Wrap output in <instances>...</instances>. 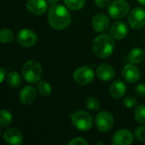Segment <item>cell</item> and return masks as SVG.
<instances>
[{
  "instance_id": "6da1fadb",
  "label": "cell",
  "mask_w": 145,
  "mask_h": 145,
  "mask_svg": "<svg viewBox=\"0 0 145 145\" xmlns=\"http://www.w3.org/2000/svg\"><path fill=\"white\" fill-rule=\"evenodd\" d=\"M66 6L65 7L59 4L50 7L48 13V21L52 28L55 30H63L70 25L71 16Z\"/></svg>"
},
{
  "instance_id": "7a4b0ae2",
  "label": "cell",
  "mask_w": 145,
  "mask_h": 145,
  "mask_svg": "<svg viewBox=\"0 0 145 145\" xmlns=\"http://www.w3.org/2000/svg\"><path fill=\"white\" fill-rule=\"evenodd\" d=\"M115 47V38L109 34L99 35L93 41V51L94 54L100 59L110 57L112 54Z\"/></svg>"
},
{
  "instance_id": "3957f363",
  "label": "cell",
  "mask_w": 145,
  "mask_h": 145,
  "mask_svg": "<svg viewBox=\"0 0 145 145\" xmlns=\"http://www.w3.org/2000/svg\"><path fill=\"white\" fill-rule=\"evenodd\" d=\"M22 76L29 83H38L42 76V67L37 60H28L22 66Z\"/></svg>"
},
{
  "instance_id": "277c9868",
  "label": "cell",
  "mask_w": 145,
  "mask_h": 145,
  "mask_svg": "<svg viewBox=\"0 0 145 145\" xmlns=\"http://www.w3.org/2000/svg\"><path fill=\"white\" fill-rule=\"evenodd\" d=\"M72 126L80 131H88L93 127V119L92 116L85 110H77L71 117Z\"/></svg>"
},
{
  "instance_id": "5b68a950",
  "label": "cell",
  "mask_w": 145,
  "mask_h": 145,
  "mask_svg": "<svg viewBox=\"0 0 145 145\" xmlns=\"http://www.w3.org/2000/svg\"><path fill=\"white\" fill-rule=\"evenodd\" d=\"M130 5L126 0H115L108 6V14L113 20H121L129 14Z\"/></svg>"
},
{
  "instance_id": "8992f818",
  "label": "cell",
  "mask_w": 145,
  "mask_h": 145,
  "mask_svg": "<svg viewBox=\"0 0 145 145\" xmlns=\"http://www.w3.org/2000/svg\"><path fill=\"white\" fill-rule=\"evenodd\" d=\"M115 119L108 111H100L95 117V126L101 133H107L114 127Z\"/></svg>"
},
{
  "instance_id": "52a82bcc",
  "label": "cell",
  "mask_w": 145,
  "mask_h": 145,
  "mask_svg": "<svg viewBox=\"0 0 145 145\" xmlns=\"http://www.w3.org/2000/svg\"><path fill=\"white\" fill-rule=\"evenodd\" d=\"M73 79L79 85H88L94 79V71L91 67L88 66L78 67L73 72Z\"/></svg>"
},
{
  "instance_id": "ba28073f",
  "label": "cell",
  "mask_w": 145,
  "mask_h": 145,
  "mask_svg": "<svg viewBox=\"0 0 145 145\" xmlns=\"http://www.w3.org/2000/svg\"><path fill=\"white\" fill-rule=\"evenodd\" d=\"M17 43L23 48H30L34 46L37 42V33L28 28L21 29L16 36Z\"/></svg>"
},
{
  "instance_id": "9c48e42d",
  "label": "cell",
  "mask_w": 145,
  "mask_h": 145,
  "mask_svg": "<svg viewBox=\"0 0 145 145\" xmlns=\"http://www.w3.org/2000/svg\"><path fill=\"white\" fill-rule=\"evenodd\" d=\"M129 25L134 30H139L145 26V9L140 7L133 8L127 18Z\"/></svg>"
},
{
  "instance_id": "30bf717a",
  "label": "cell",
  "mask_w": 145,
  "mask_h": 145,
  "mask_svg": "<svg viewBox=\"0 0 145 145\" xmlns=\"http://www.w3.org/2000/svg\"><path fill=\"white\" fill-rule=\"evenodd\" d=\"M134 135L128 129H120L116 131L112 137L113 145H130L133 143Z\"/></svg>"
},
{
  "instance_id": "8fae6325",
  "label": "cell",
  "mask_w": 145,
  "mask_h": 145,
  "mask_svg": "<svg viewBox=\"0 0 145 145\" xmlns=\"http://www.w3.org/2000/svg\"><path fill=\"white\" fill-rule=\"evenodd\" d=\"M122 77L125 81L130 83H136L140 79V71L138 68L134 64H127L126 65L121 71Z\"/></svg>"
},
{
  "instance_id": "7c38bea8",
  "label": "cell",
  "mask_w": 145,
  "mask_h": 145,
  "mask_svg": "<svg viewBox=\"0 0 145 145\" xmlns=\"http://www.w3.org/2000/svg\"><path fill=\"white\" fill-rule=\"evenodd\" d=\"M92 25L96 32L103 33L109 29L110 19L105 14L99 13L93 16L92 20Z\"/></svg>"
},
{
  "instance_id": "4fadbf2b",
  "label": "cell",
  "mask_w": 145,
  "mask_h": 145,
  "mask_svg": "<svg viewBox=\"0 0 145 145\" xmlns=\"http://www.w3.org/2000/svg\"><path fill=\"white\" fill-rule=\"evenodd\" d=\"M37 98V91L34 87L31 85L25 86L19 93V100L24 105L32 104Z\"/></svg>"
},
{
  "instance_id": "5bb4252c",
  "label": "cell",
  "mask_w": 145,
  "mask_h": 145,
  "mask_svg": "<svg viewBox=\"0 0 145 145\" xmlns=\"http://www.w3.org/2000/svg\"><path fill=\"white\" fill-rule=\"evenodd\" d=\"M3 140L9 145H20L23 143V136L17 128H8L3 134Z\"/></svg>"
},
{
  "instance_id": "9a60e30c",
  "label": "cell",
  "mask_w": 145,
  "mask_h": 145,
  "mask_svg": "<svg viewBox=\"0 0 145 145\" xmlns=\"http://www.w3.org/2000/svg\"><path fill=\"white\" fill-rule=\"evenodd\" d=\"M47 0H28L26 3L27 10L35 15L43 14L48 9Z\"/></svg>"
},
{
  "instance_id": "2e32d148",
  "label": "cell",
  "mask_w": 145,
  "mask_h": 145,
  "mask_svg": "<svg viewBox=\"0 0 145 145\" xmlns=\"http://www.w3.org/2000/svg\"><path fill=\"white\" fill-rule=\"evenodd\" d=\"M128 34V26L123 21H116L110 26V35L116 40L124 39Z\"/></svg>"
},
{
  "instance_id": "e0dca14e",
  "label": "cell",
  "mask_w": 145,
  "mask_h": 145,
  "mask_svg": "<svg viewBox=\"0 0 145 145\" xmlns=\"http://www.w3.org/2000/svg\"><path fill=\"white\" fill-rule=\"evenodd\" d=\"M97 77L104 82H108L115 77V69L109 64H102L96 70Z\"/></svg>"
},
{
  "instance_id": "ac0fdd59",
  "label": "cell",
  "mask_w": 145,
  "mask_h": 145,
  "mask_svg": "<svg viewBox=\"0 0 145 145\" xmlns=\"http://www.w3.org/2000/svg\"><path fill=\"white\" fill-rule=\"evenodd\" d=\"M109 92H110V94L112 98L116 99H120L126 94L127 86L122 81L116 80L115 82H113L110 84Z\"/></svg>"
},
{
  "instance_id": "d6986e66",
  "label": "cell",
  "mask_w": 145,
  "mask_h": 145,
  "mask_svg": "<svg viewBox=\"0 0 145 145\" xmlns=\"http://www.w3.org/2000/svg\"><path fill=\"white\" fill-rule=\"evenodd\" d=\"M145 59V52L141 48H134L128 54V59L132 64H141Z\"/></svg>"
},
{
  "instance_id": "ffe728a7",
  "label": "cell",
  "mask_w": 145,
  "mask_h": 145,
  "mask_svg": "<svg viewBox=\"0 0 145 145\" xmlns=\"http://www.w3.org/2000/svg\"><path fill=\"white\" fill-rule=\"evenodd\" d=\"M7 82L8 85L12 88H19L22 83V79L20 75L17 71H11L7 76Z\"/></svg>"
},
{
  "instance_id": "44dd1931",
  "label": "cell",
  "mask_w": 145,
  "mask_h": 145,
  "mask_svg": "<svg viewBox=\"0 0 145 145\" xmlns=\"http://www.w3.org/2000/svg\"><path fill=\"white\" fill-rule=\"evenodd\" d=\"M13 121V116L9 110L3 109L0 112V126L2 127H8Z\"/></svg>"
},
{
  "instance_id": "7402d4cb",
  "label": "cell",
  "mask_w": 145,
  "mask_h": 145,
  "mask_svg": "<svg viewBox=\"0 0 145 145\" xmlns=\"http://www.w3.org/2000/svg\"><path fill=\"white\" fill-rule=\"evenodd\" d=\"M37 92L42 96H48L52 93V87L49 82L45 81H41L37 83Z\"/></svg>"
},
{
  "instance_id": "603a6c76",
  "label": "cell",
  "mask_w": 145,
  "mask_h": 145,
  "mask_svg": "<svg viewBox=\"0 0 145 145\" xmlns=\"http://www.w3.org/2000/svg\"><path fill=\"white\" fill-rule=\"evenodd\" d=\"M64 3L69 9L77 11L84 7L86 0H64Z\"/></svg>"
},
{
  "instance_id": "cb8c5ba5",
  "label": "cell",
  "mask_w": 145,
  "mask_h": 145,
  "mask_svg": "<svg viewBox=\"0 0 145 145\" xmlns=\"http://www.w3.org/2000/svg\"><path fill=\"white\" fill-rule=\"evenodd\" d=\"M14 39V32L8 28H3L0 31V41L3 44L11 42Z\"/></svg>"
},
{
  "instance_id": "d4e9b609",
  "label": "cell",
  "mask_w": 145,
  "mask_h": 145,
  "mask_svg": "<svg viewBox=\"0 0 145 145\" xmlns=\"http://www.w3.org/2000/svg\"><path fill=\"white\" fill-rule=\"evenodd\" d=\"M134 119L139 124H145V105H138L134 111Z\"/></svg>"
},
{
  "instance_id": "484cf974",
  "label": "cell",
  "mask_w": 145,
  "mask_h": 145,
  "mask_svg": "<svg viewBox=\"0 0 145 145\" xmlns=\"http://www.w3.org/2000/svg\"><path fill=\"white\" fill-rule=\"evenodd\" d=\"M99 101L94 97H90L86 100V108L92 111H97L99 109Z\"/></svg>"
},
{
  "instance_id": "4316f807",
  "label": "cell",
  "mask_w": 145,
  "mask_h": 145,
  "mask_svg": "<svg viewBox=\"0 0 145 145\" xmlns=\"http://www.w3.org/2000/svg\"><path fill=\"white\" fill-rule=\"evenodd\" d=\"M123 103L125 105L126 107L127 108H133L137 105L138 104V100L136 99V98L133 95H128L127 97L124 98L123 99Z\"/></svg>"
},
{
  "instance_id": "83f0119b",
  "label": "cell",
  "mask_w": 145,
  "mask_h": 145,
  "mask_svg": "<svg viewBox=\"0 0 145 145\" xmlns=\"http://www.w3.org/2000/svg\"><path fill=\"white\" fill-rule=\"evenodd\" d=\"M134 136L140 142H145V127L140 126L135 129Z\"/></svg>"
},
{
  "instance_id": "f1b7e54d",
  "label": "cell",
  "mask_w": 145,
  "mask_h": 145,
  "mask_svg": "<svg viewBox=\"0 0 145 145\" xmlns=\"http://www.w3.org/2000/svg\"><path fill=\"white\" fill-rule=\"evenodd\" d=\"M69 145H87L88 144V142L87 140H85L83 138L81 137H77V138H72L69 143Z\"/></svg>"
},
{
  "instance_id": "f546056e",
  "label": "cell",
  "mask_w": 145,
  "mask_h": 145,
  "mask_svg": "<svg viewBox=\"0 0 145 145\" xmlns=\"http://www.w3.org/2000/svg\"><path fill=\"white\" fill-rule=\"evenodd\" d=\"M135 93L138 97H145V85L144 83L138 84L135 87Z\"/></svg>"
},
{
  "instance_id": "4dcf8cb0",
  "label": "cell",
  "mask_w": 145,
  "mask_h": 145,
  "mask_svg": "<svg viewBox=\"0 0 145 145\" xmlns=\"http://www.w3.org/2000/svg\"><path fill=\"white\" fill-rule=\"evenodd\" d=\"M94 3L99 8H105L108 7L111 2H110V0H94Z\"/></svg>"
},
{
  "instance_id": "1f68e13d",
  "label": "cell",
  "mask_w": 145,
  "mask_h": 145,
  "mask_svg": "<svg viewBox=\"0 0 145 145\" xmlns=\"http://www.w3.org/2000/svg\"><path fill=\"white\" fill-rule=\"evenodd\" d=\"M6 77H7V76H6V71H5L4 68L1 67V68H0V82L3 83V81H4V79H5Z\"/></svg>"
},
{
  "instance_id": "d6a6232c",
  "label": "cell",
  "mask_w": 145,
  "mask_h": 145,
  "mask_svg": "<svg viewBox=\"0 0 145 145\" xmlns=\"http://www.w3.org/2000/svg\"><path fill=\"white\" fill-rule=\"evenodd\" d=\"M59 1V0H47L48 3V4H50L51 6L55 5V4H58Z\"/></svg>"
},
{
  "instance_id": "836d02e7",
  "label": "cell",
  "mask_w": 145,
  "mask_h": 145,
  "mask_svg": "<svg viewBox=\"0 0 145 145\" xmlns=\"http://www.w3.org/2000/svg\"><path fill=\"white\" fill-rule=\"evenodd\" d=\"M140 5H142V6H144L145 7V0H136Z\"/></svg>"
},
{
  "instance_id": "e575fe53",
  "label": "cell",
  "mask_w": 145,
  "mask_h": 145,
  "mask_svg": "<svg viewBox=\"0 0 145 145\" xmlns=\"http://www.w3.org/2000/svg\"><path fill=\"white\" fill-rule=\"evenodd\" d=\"M96 144H104V142H98V143H96Z\"/></svg>"
}]
</instances>
